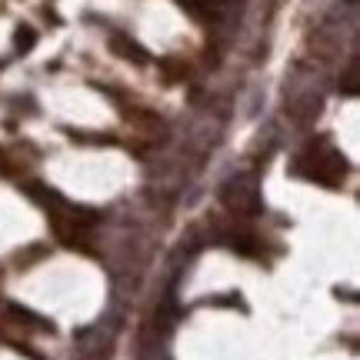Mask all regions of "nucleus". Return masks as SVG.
Listing matches in <instances>:
<instances>
[{
	"label": "nucleus",
	"mask_w": 360,
	"mask_h": 360,
	"mask_svg": "<svg viewBox=\"0 0 360 360\" xmlns=\"http://www.w3.org/2000/svg\"><path fill=\"white\" fill-rule=\"evenodd\" d=\"M297 174L300 177L314 180V184H323V187H340V180L347 177V160L340 157V150H334L327 141H314L297 157Z\"/></svg>",
	"instance_id": "nucleus-1"
},
{
	"label": "nucleus",
	"mask_w": 360,
	"mask_h": 360,
	"mask_svg": "<svg viewBox=\"0 0 360 360\" xmlns=\"http://www.w3.org/2000/svg\"><path fill=\"white\" fill-rule=\"evenodd\" d=\"M220 200L231 207L240 217H254L264 210V197H260V180L254 174H233L224 187H220Z\"/></svg>",
	"instance_id": "nucleus-2"
},
{
	"label": "nucleus",
	"mask_w": 360,
	"mask_h": 360,
	"mask_svg": "<svg viewBox=\"0 0 360 360\" xmlns=\"http://www.w3.org/2000/svg\"><path fill=\"white\" fill-rule=\"evenodd\" d=\"M224 4H227V0H177L180 11L191 13L193 20H200V24H207V20H217L220 11H224Z\"/></svg>",
	"instance_id": "nucleus-3"
},
{
	"label": "nucleus",
	"mask_w": 360,
	"mask_h": 360,
	"mask_svg": "<svg viewBox=\"0 0 360 360\" xmlns=\"http://www.w3.org/2000/svg\"><path fill=\"white\" fill-rule=\"evenodd\" d=\"M110 51H114L117 57H124V60H130V64H141V67L150 60V57H147V51H143L134 37H127V34H114V37H110Z\"/></svg>",
	"instance_id": "nucleus-4"
},
{
	"label": "nucleus",
	"mask_w": 360,
	"mask_h": 360,
	"mask_svg": "<svg viewBox=\"0 0 360 360\" xmlns=\"http://www.w3.org/2000/svg\"><path fill=\"white\" fill-rule=\"evenodd\" d=\"M11 317H13L17 323H27V327H37V330H53V323H51V321H44V317H37L34 310L20 307V304H11Z\"/></svg>",
	"instance_id": "nucleus-5"
},
{
	"label": "nucleus",
	"mask_w": 360,
	"mask_h": 360,
	"mask_svg": "<svg viewBox=\"0 0 360 360\" xmlns=\"http://www.w3.org/2000/svg\"><path fill=\"white\" fill-rule=\"evenodd\" d=\"M340 94L344 97H357L360 94V64H357V57L347 64V74L340 77Z\"/></svg>",
	"instance_id": "nucleus-6"
},
{
	"label": "nucleus",
	"mask_w": 360,
	"mask_h": 360,
	"mask_svg": "<svg viewBox=\"0 0 360 360\" xmlns=\"http://www.w3.org/2000/svg\"><path fill=\"white\" fill-rule=\"evenodd\" d=\"M34 44H37V34H34V27H17V30H13V47H17V51L20 53H27V51H34Z\"/></svg>",
	"instance_id": "nucleus-7"
},
{
	"label": "nucleus",
	"mask_w": 360,
	"mask_h": 360,
	"mask_svg": "<svg viewBox=\"0 0 360 360\" xmlns=\"http://www.w3.org/2000/svg\"><path fill=\"white\" fill-rule=\"evenodd\" d=\"M70 137L74 141H87V143H110L114 137H107V134H77V130H70Z\"/></svg>",
	"instance_id": "nucleus-8"
}]
</instances>
